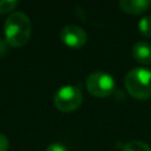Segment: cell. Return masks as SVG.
Masks as SVG:
<instances>
[{"label":"cell","instance_id":"1","mask_svg":"<svg viewBox=\"0 0 151 151\" xmlns=\"http://www.w3.org/2000/svg\"><path fill=\"white\" fill-rule=\"evenodd\" d=\"M31 32L32 22L24 12H14L5 21V39L12 47H21L25 45L31 37Z\"/></svg>","mask_w":151,"mask_h":151},{"label":"cell","instance_id":"2","mask_svg":"<svg viewBox=\"0 0 151 151\" xmlns=\"http://www.w3.org/2000/svg\"><path fill=\"white\" fill-rule=\"evenodd\" d=\"M124 81L129 94L133 98L139 100L151 98V70L134 67L126 73Z\"/></svg>","mask_w":151,"mask_h":151},{"label":"cell","instance_id":"3","mask_svg":"<svg viewBox=\"0 0 151 151\" xmlns=\"http://www.w3.org/2000/svg\"><path fill=\"white\" fill-rule=\"evenodd\" d=\"M55 107L61 112H72L83 103V93L77 86L66 85L60 87L53 98Z\"/></svg>","mask_w":151,"mask_h":151},{"label":"cell","instance_id":"4","mask_svg":"<svg viewBox=\"0 0 151 151\" xmlns=\"http://www.w3.org/2000/svg\"><path fill=\"white\" fill-rule=\"evenodd\" d=\"M116 83L111 74L101 71L91 73L86 78V88L87 91L98 98L109 97L114 92Z\"/></svg>","mask_w":151,"mask_h":151},{"label":"cell","instance_id":"5","mask_svg":"<svg viewBox=\"0 0 151 151\" xmlns=\"http://www.w3.org/2000/svg\"><path fill=\"white\" fill-rule=\"evenodd\" d=\"M61 41L71 48H80L87 41V33L77 25H66L60 32Z\"/></svg>","mask_w":151,"mask_h":151},{"label":"cell","instance_id":"6","mask_svg":"<svg viewBox=\"0 0 151 151\" xmlns=\"http://www.w3.org/2000/svg\"><path fill=\"white\" fill-rule=\"evenodd\" d=\"M119 7L122 11L129 14H142L151 7V1L149 0H120Z\"/></svg>","mask_w":151,"mask_h":151},{"label":"cell","instance_id":"7","mask_svg":"<svg viewBox=\"0 0 151 151\" xmlns=\"http://www.w3.org/2000/svg\"><path fill=\"white\" fill-rule=\"evenodd\" d=\"M132 57L136 61L143 65L151 64V45L145 41H138L132 46Z\"/></svg>","mask_w":151,"mask_h":151},{"label":"cell","instance_id":"8","mask_svg":"<svg viewBox=\"0 0 151 151\" xmlns=\"http://www.w3.org/2000/svg\"><path fill=\"white\" fill-rule=\"evenodd\" d=\"M123 151H151V147L145 142L131 140L123 146Z\"/></svg>","mask_w":151,"mask_h":151},{"label":"cell","instance_id":"9","mask_svg":"<svg viewBox=\"0 0 151 151\" xmlns=\"http://www.w3.org/2000/svg\"><path fill=\"white\" fill-rule=\"evenodd\" d=\"M138 31L142 35L146 38H151V17H143L138 21Z\"/></svg>","mask_w":151,"mask_h":151},{"label":"cell","instance_id":"10","mask_svg":"<svg viewBox=\"0 0 151 151\" xmlns=\"http://www.w3.org/2000/svg\"><path fill=\"white\" fill-rule=\"evenodd\" d=\"M18 4L17 0H0V13H7L15 9Z\"/></svg>","mask_w":151,"mask_h":151},{"label":"cell","instance_id":"11","mask_svg":"<svg viewBox=\"0 0 151 151\" xmlns=\"http://www.w3.org/2000/svg\"><path fill=\"white\" fill-rule=\"evenodd\" d=\"M46 151H67V149L61 143H52L46 147Z\"/></svg>","mask_w":151,"mask_h":151},{"label":"cell","instance_id":"12","mask_svg":"<svg viewBox=\"0 0 151 151\" xmlns=\"http://www.w3.org/2000/svg\"><path fill=\"white\" fill-rule=\"evenodd\" d=\"M8 145H9L8 138L5 134L0 133V151H7L8 150Z\"/></svg>","mask_w":151,"mask_h":151},{"label":"cell","instance_id":"13","mask_svg":"<svg viewBox=\"0 0 151 151\" xmlns=\"http://www.w3.org/2000/svg\"><path fill=\"white\" fill-rule=\"evenodd\" d=\"M8 44L6 40H1L0 39V57H4L7 52H8Z\"/></svg>","mask_w":151,"mask_h":151}]
</instances>
